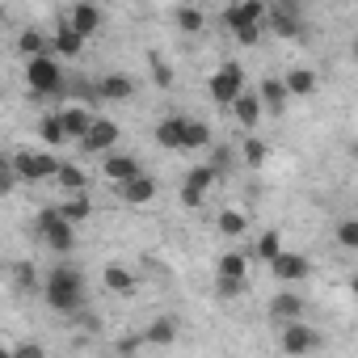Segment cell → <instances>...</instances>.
Listing matches in <instances>:
<instances>
[{
	"instance_id": "5bb4252c",
	"label": "cell",
	"mask_w": 358,
	"mask_h": 358,
	"mask_svg": "<svg viewBox=\"0 0 358 358\" xmlns=\"http://www.w3.org/2000/svg\"><path fill=\"white\" fill-rule=\"evenodd\" d=\"M118 199H122V203H131V207H143V203H152V199H156V182H152L148 173H135L131 182H122V186H118Z\"/></svg>"
},
{
	"instance_id": "30bf717a",
	"label": "cell",
	"mask_w": 358,
	"mask_h": 358,
	"mask_svg": "<svg viewBox=\"0 0 358 358\" xmlns=\"http://www.w3.org/2000/svg\"><path fill=\"white\" fill-rule=\"evenodd\" d=\"M68 22H72L85 38H97V34H101V26H106V13L93 5V0H76V5L68 9Z\"/></svg>"
},
{
	"instance_id": "d6a6232c",
	"label": "cell",
	"mask_w": 358,
	"mask_h": 358,
	"mask_svg": "<svg viewBox=\"0 0 358 358\" xmlns=\"http://www.w3.org/2000/svg\"><path fill=\"white\" fill-rule=\"evenodd\" d=\"M13 282H17V291H43V282H38V274H34L30 262H17L13 266Z\"/></svg>"
},
{
	"instance_id": "74e56055",
	"label": "cell",
	"mask_w": 358,
	"mask_h": 358,
	"mask_svg": "<svg viewBox=\"0 0 358 358\" xmlns=\"http://www.w3.org/2000/svg\"><path fill=\"white\" fill-rule=\"evenodd\" d=\"M148 64H152V80H156L160 89H169V85H173V68H164V59H160L156 51L148 55Z\"/></svg>"
},
{
	"instance_id": "8fae6325",
	"label": "cell",
	"mask_w": 358,
	"mask_h": 358,
	"mask_svg": "<svg viewBox=\"0 0 358 358\" xmlns=\"http://www.w3.org/2000/svg\"><path fill=\"white\" fill-rule=\"evenodd\" d=\"M186 114H169V118H160L156 122V143L160 148H169V152H182L186 148Z\"/></svg>"
},
{
	"instance_id": "83f0119b",
	"label": "cell",
	"mask_w": 358,
	"mask_h": 358,
	"mask_svg": "<svg viewBox=\"0 0 358 358\" xmlns=\"http://www.w3.org/2000/svg\"><path fill=\"white\" fill-rule=\"evenodd\" d=\"M59 211H64V220H72V224H85L89 215H93V203L85 199V190L80 194H68L64 203H59Z\"/></svg>"
},
{
	"instance_id": "7a4b0ae2",
	"label": "cell",
	"mask_w": 358,
	"mask_h": 358,
	"mask_svg": "<svg viewBox=\"0 0 358 358\" xmlns=\"http://www.w3.org/2000/svg\"><path fill=\"white\" fill-rule=\"evenodd\" d=\"M34 232L43 236V245H47L51 253H72V249H76V224L64 220L59 207H43V211L34 215Z\"/></svg>"
},
{
	"instance_id": "f546056e",
	"label": "cell",
	"mask_w": 358,
	"mask_h": 358,
	"mask_svg": "<svg viewBox=\"0 0 358 358\" xmlns=\"http://www.w3.org/2000/svg\"><path fill=\"white\" fill-rule=\"evenodd\" d=\"M220 274H228V278H249V257H245L241 249L224 253V257H220Z\"/></svg>"
},
{
	"instance_id": "8992f818",
	"label": "cell",
	"mask_w": 358,
	"mask_h": 358,
	"mask_svg": "<svg viewBox=\"0 0 358 358\" xmlns=\"http://www.w3.org/2000/svg\"><path fill=\"white\" fill-rule=\"evenodd\" d=\"M211 186H215V164H194L190 173H186V182H182V207H203V199L211 194Z\"/></svg>"
},
{
	"instance_id": "4dcf8cb0",
	"label": "cell",
	"mask_w": 358,
	"mask_h": 358,
	"mask_svg": "<svg viewBox=\"0 0 358 358\" xmlns=\"http://www.w3.org/2000/svg\"><path fill=\"white\" fill-rule=\"evenodd\" d=\"M173 22H177L182 34H203V9H194V5H182Z\"/></svg>"
},
{
	"instance_id": "ab89813d",
	"label": "cell",
	"mask_w": 358,
	"mask_h": 358,
	"mask_svg": "<svg viewBox=\"0 0 358 358\" xmlns=\"http://www.w3.org/2000/svg\"><path fill=\"white\" fill-rule=\"evenodd\" d=\"M9 358H43V345H34V341H26V345H17V350H9Z\"/></svg>"
},
{
	"instance_id": "d590c367",
	"label": "cell",
	"mask_w": 358,
	"mask_h": 358,
	"mask_svg": "<svg viewBox=\"0 0 358 358\" xmlns=\"http://www.w3.org/2000/svg\"><path fill=\"white\" fill-rule=\"evenodd\" d=\"M337 245L341 249H358V215H350V220L337 224Z\"/></svg>"
},
{
	"instance_id": "4316f807",
	"label": "cell",
	"mask_w": 358,
	"mask_h": 358,
	"mask_svg": "<svg viewBox=\"0 0 358 358\" xmlns=\"http://www.w3.org/2000/svg\"><path fill=\"white\" fill-rule=\"evenodd\" d=\"M38 131H43V143H47V148H64V143H68V127H64L59 114H47V118L38 122Z\"/></svg>"
},
{
	"instance_id": "ffe728a7",
	"label": "cell",
	"mask_w": 358,
	"mask_h": 358,
	"mask_svg": "<svg viewBox=\"0 0 358 358\" xmlns=\"http://www.w3.org/2000/svg\"><path fill=\"white\" fill-rule=\"evenodd\" d=\"M257 93H262V101H266L270 114H282V106H287V97H291L287 80H278V76H266V80L257 85Z\"/></svg>"
},
{
	"instance_id": "9a60e30c",
	"label": "cell",
	"mask_w": 358,
	"mask_h": 358,
	"mask_svg": "<svg viewBox=\"0 0 358 358\" xmlns=\"http://www.w3.org/2000/svg\"><path fill=\"white\" fill-rule=\"evenodd\" d=\"M262 110H266V101H262V93H241L236 101H232V114H236V122L245 127V131H253L257 122H262Z\"/></svg>"
},
{
	"instance_id": "f35d334b",
	"label": "cell",
	"mask_w": 358,
	"mask_h": 358,
	"mask_svg": "<svg viewBox=\"0 0 358 358\" xmlns=\"http://www.w3.org/2000/svg\"><path fill=\"white\" fill-rule=\"evenodd\" d=\"M232 34H236V43H241V47H253V43L262 38V22H253V26H241V30H232Z\"/></svg>"
},
{
	"instance_id": "cb8c5ba5",
	"label": "cell",
	"mask_w": 358,
	"mask_h": 358,
	"mask_svg": "<svg viewBox=\"0 0 358 358\" xmlns=\"http://www.w3.org/2000/svg\"><path fill=\"white\" fill-rule=\"evenodd\" d=\"M101 282H106V291H114V295H135V274H131L127 266H106Z\"/></svg>"
},
{
	"instance_id": "7402d4cb",
	"label": "cell",
	"mask_w": 358,
	"mask_h": 358,
	"mask_svg": "<svg viewBox=\"0 0 358 358\" xmlns=\"http://www.w3.org/2000/svg\"><path fill=\"white\" fill-rule=\"evenodd\" d=\"M282 80H287L291 97H312V93H316V85H320V76H316L312 68H291Z\"/></svg>"
},
{
	"instance_id": "60d3db41",
	"label": "cell",
	"mask_w": 358,
	"mask_h": 358,
	"mask_svg": "<svg viewBox=\"0 0 358 358\" xmlns=\"http://www.w3.org/2000/svg\"><path fill=\"white\" fill-rule=\"evenodd\" d=\"M270 5H278V9H291V13H303V0H270Z\"/></svg>"
},
{
	"instance_id": "484cf974",
	"label": "cell",
	"mask_w": 358,
	"mask_h": 358,
	"mask_svg": "<svg viewBox=\"0 0 358 358\" xmlns=\"http://www.w3.org/2000/svg\"><path fill=\"white\" fill-rule=\"evenodd\" d=\"M55 182H59L68 194H80V190L89 186V177H85V169H80V164H68V160H64V164H59V173H55Z\"/></svg>"
},
{
	"instance_id": "603a6c76",
	"label": "cell",
	"mask_w": 358,
	"mask_h": 358,
	"mask_svg": "<svg viewBox=\"0 0 358 358\" xmlns=\"http://www.w3.org/2000/svg\"><path fill=\"white\" fill-rule=\"evenodd\" d=\"M17 55H26V59H34V55H55V47H51V43L30 26V30H22V34H17Z\"/></svg>"
},
{
	"instance_id": "7bdbcfd3",
	"label": "cell",
	"mask_w": 358,
	"mask_h": 358,
	"mask_svg": "<svg viewBox=\"0 0 358 358\" xmlns=\"http://www.w3.org/2000/svg\"><path fill=\"white\" fill-rule=\"evenodd\" d=\"M350 291H354V299H358V274H354V278H350Z\"/></svg>"
},
{
	"instance_id": "1f68e13d",
	"label": "cell",
	"mask_w": 358,
	"mask_h": 358,
	"mask_svg": "<svg viewBox=\"0 0 358 358\" xmlns=\"http://www.w3.org/2000/svg\"><path fill=\"white\" fill-rule=\"evenodd\" d=\"M207 143H211V127L199 122V118H190V122H186V148L199 152V148H207Z\"/></svg>"
},
{
	"instance_id": "4fadbf2b",
	"label": "cell",
	"mask_w": 358,
	"mask_h": 358,
	"mask_svg": "<svg viewBox=\"0 0 358 358\" xmlns=\"http://www.w3.org/2000/svg\"><path fill=\"white\" fill-rule=\"evenodd\" d=\"M85 43H89V38H85V34H80V30H76V26L68 22V17L59 22V30H55V38H51V47H55V55H68V59H76V55H85Z\"/></svg>"
},
{
	"instance_id": "3957f363",
	"label": "cell",
	"mask_w": 358,
	"mask_h": 358,
	"mask_svg": "<svg viewBox=\"0 0 358 358\" xmlns=\"http://www.w3.org/2000/svg\"><path fill=\"white\" fill-rule=\"evenodd\" d=\"M26 85H30L34 97L59 93V89H64V68H59V59H55V55H34V59H26Z\"/></svg>"
},
{
	"instance_id": "ee69618b",
	"label": "cell",
	"mask_w": 358,
	"mask_h": 358,
	"mask_svg": "<svg viewBox=\"0 0 358 358\" xmlns=\"http://www.w3.org/2000/svg\"><path fill=\"white\" fill-rule=\"evenodd\" d=\"M350 55H354V64H358V38H354V43H350Z\"/></svg>"
},
{
	"instance_id": "52a82bcc",
	"label": "cell",
	"mask_w": 358,
	"mask_h": 358,
	"mask_svg": "<svg viewBox=\"0 0 358 358\" xmlns=\"http://www.w3.org/2000/svg\"><path fill=\"white\" fill-rule=\"evenodd\" d=\"M270 274H274L278 282H287V287H291V282H308V278H312V262H308L303 253L282 249V253L270 262Z\"/></svg>"
},
{
	"instance_id": "7c38bea8",
	"label": "cell",
	"mask_w": 358,
	"mask_h": 358,
	"mask_svg": "<svg viewBox=\"0 0 358 358\" xmlns=\"http://www.w3.org/2000/svg\"><path fill=\"white\" fill-rule=\"evenodd\" d=\"M270 320H274V324L303 320V295H299V291H278V295L270 299Z\"/></svg>"
},
{
	"instance_id": "6da1fadb",
	"label": "cell",
	"mask_w": 358,
	"mask_h": 358,
	"mask_svg": "<svg viewBox=\"0 0 358 358\" xmlns=\"http://www.w3.org/2000/svg\"><path fill=\"white\" fill-rule=\"evenodd\" d=\"M43 299H47L51 312H59V316H76L80 303H85V278H80V270H72V266H55V270L43 278Z\"/></svg>"
},
{
	"instance_id": "ac0fdd59",
	"label": "cell",
	"mask_w": 358,
	"mask_h": 358,
	"mask_svg": "<svg viewBox=\"0 0 358 358\" xmlns=\"http://www.w3.org/2000/svg\"><path fill=\"white\" fill-rule=\"evenodd\" d=\"M97 97L101 101H127V97H135V80L122 76V72H110V76L97 80Z\"/></svg>"
},
{
	"instance_id": "836d02e7",
	"label": "cell",
	"mask_w": 358,
	"mask_h": 358,
	"mask_svg": "<svg viewBox=\"0 0 358 358\" xmlns=\"http://www.w3.org/2000/svg\"><path fill=\"white\" fill-rule=\"evenodd\" d=\"M245 228H249V215H245V211H224V215H220V232H224V236H241Z\"/></svg>"
},
{
	"instance_id": "e0dca14e",
	"label": "cell",
	"mask_w": 358,
	"mask_h": 358,
	"mask_svg": "<svg viewBox=\"0 0 358 358\" xmlns=\"http://www.w3.org/2000/svg\"><path fill=\"white\" fill-rule=\"evenodd\" d=\"M299 17H303V13H291V9H278V5H270V13H266V26H270L278 38H299V34H303Z\"/></svg>"
},
{
	"instance_id": "2e32d148",
	"label": "cell",
	"mask_w": 358,
	"mask_h": 358,
	"mask_svg": "<svg viewBox=\"0 0 358 358\" xmlns=\"http://www.w3.org/2000/svg\"><path fill=\"white\" fill-rule=\"evenodd\" d=\"M80 143H85V152H101V156H106V152H110V148L118 143V127H114L110 118H97V122L89 127V135H85Z\"/></svg>"
},
{
	"instance_id": "b9f144b4",
	"label": "cell",
	"mask_w": 358,
	"mask_h": 358,
	"mask_svg": "<svg viewBox=\"0 0 358 358\" xmlns=\"http://www.w3.org/2000/svg\"><path fill=\"white\" fill-rule=\"evenodd\" d=\"M139 341H143V337H122V341H118V354H131V350H139Z\"/></svg>"
},
{
	"instance_id": "d6986e66",
	"label": "cell",
	"mask_w": 358,
	"mask_h": 358,
	"mask_svg": "<svg viewBox=\"0 0 358 358\" xmlns=\"http://www.w3.org/2000/svg\"><path fill=\"white\" fill-rule=\"evenodd\" d=\"M59 118H64V127H68V139H85V135H89V127L97 122V114H89L85 106H64V110H59Z\"/></svg>"
},
{
	"instance_id": "d4e9b609",
	"label": "cell",
	"mask_w": 358,
	"mask_h": 358,
	"mask_svg": "<svg viewBox=\"0 0 358 358\" xmlns=\"http://www.w3.org/2000/svg\"><path fill=\"white\" fill-rule=\"evenodd\" d=\"M173 337H177V316H156L143 333V341H152V345H169Z\"/></svg>"
},
{
	"instance_id": "5b68a950",
	"label": "cell",
	"mask_w": 358,
	"mask_h": 358,
	"mask_svg": "<svg viewBox=\"0 0 358 358\" xmlns=\"http://www.w3.org/2000/svg\"><path fill=\"white\" fill-rule=\"evenodd\" d=\"M207 89H211V97H215V106H228L232 110V101L245 93V68L236 64V59H228L211 80H207Z\"/></svg>"
},
{
	"instance_id": "ba28073f",
	"label": "cell",
	"mask_w": 358,
	"mask_h": 358,
	"mask_svg": "<svg viewBox=\"0 0 358 358\" xmlns=\"http://www.w3.org/2000/svg\"><path fill=\"white\" fill-rule=\"evenodd\" d=\"M278 345H282V354H312V350H320V333L303 320H291V324H282Z\"/></svg>"
},
{
	"instance_id": "9c48e42d",
	"label": "cell",
	"mask_w": 358,
	"mask_h": 358,
	"mask_svg": "<svg viewBox=\"0 0 358 358\" xmlns=\"http://www.w3.org/2000/svg\"><path fill=\"white\" fill-rule=\"evenodd\" d=\"M266 13H270L266 0H232V5L224 9V26L228 30H241V26H253V22L266 26Z\"/></svg>"
},
{
	"instance_id": "277c9868",
	"label": "cell",
	"mask_w": 358,
	"mask_h": 358,
	"mask_svg": "<svg viewBox=\"0 0 358 358\" xmlns=\"http://www.w3.org/2000/svg\"><path fill=\"white\" fill-rule=\"evenodd\" d=\"M9 160H13V169L22 173V182H51V177L59 173V164H64V160H55L51 152H34V148H22V152H13Z\"/></svg>"
},
{
	"instance_id": "8d00e7d4",
	"label": "cell",
	"mask_w": 358,
	"mask_h": 358,
	"mask_svg": "<svg viewBox=\"0 0 358 358\" xmlns=\"http://www.w3.org/2000/svg\"><path fill=\"white\" fill-rule=\"evenodd\" d=\"M245 287H249V278H228V274H220V278H215V291H220L224 299H236V295H245Z\"/></svg>"
},
{
	"instance_id": "e575fe53",
	"label": "cell",
	"mask_w": 358,
	"mask_h": 358,
	"mask_svg": "<svg viewBox=\"0 0 358 358\" xmlns=\"http://www.w3.org/2000/svg\"><path fill=\"white\" fill-rule=\"evenodd\" d=\"M241 152H245V160H249V164H253V169H257V164H266V156H270V143H262V139H257V135H249V139H245V148H241Z\"/></svg>"
},
{
	"instance_id": "f1b7e54d",
	"label": "cell",
	"mask_w": 358,
	"mask_h": 358,
	"mask_svg": "<svg viewBox=\"0 0 358 358\" xmlns=\"http://www.w3.org/2000/svg\"><path fill=\"white\" fill-rule=\"evenodd\" d=\"M278 253H282V232H278V228H270V232H262V241H257V253H253V257L270 266V262H274Z\"/></svg>"
},
{
	"instance_id": "44dd1931",
	"label": "cell",
	"mask_w": 358,
	"mask_h": 358,
	"mask_svg": "<svg viewBox=\"0 0 358 358\" xmlns=\"http://www.w3.org/2000/svg\"><path fill=\"white\" fill-rule=\"evenodd\" d=\"M101 173L110 177L114 186H122V182H131V177H135V173H143V169H139V160H135V156H106Z\"/></svg>"
}]
</instances>
